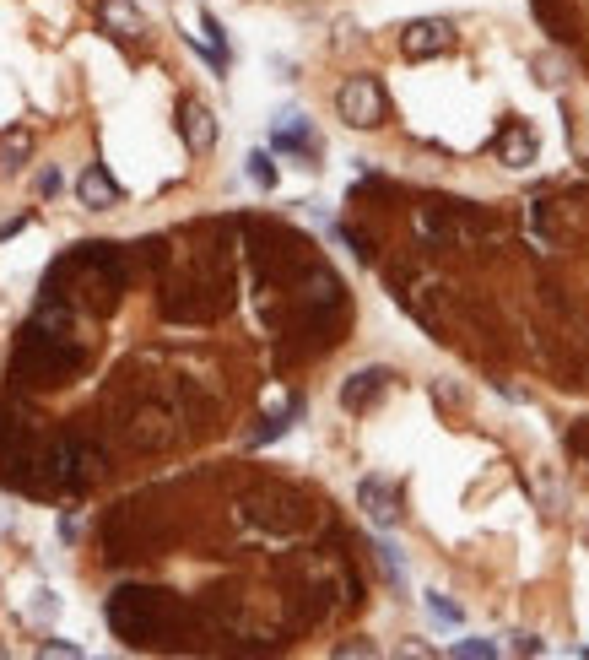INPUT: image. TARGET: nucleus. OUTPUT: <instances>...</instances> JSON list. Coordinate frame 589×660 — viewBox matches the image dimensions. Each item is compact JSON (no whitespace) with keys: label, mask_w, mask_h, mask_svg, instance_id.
<instances>
[{"label":"nucleus","mask_w":589,"mask_h":660,"mask_svg":"<svg viewBox=\"0 0 589 660\" xmlns=\"http://www.w3.org/2000/svg\"><path fill=\"white\" fill-rule=\"evenodd\" d=\"M427 612H433V623H444V628H460V623H465V612H460L454 601H444L438 590L427 596Z\"/></svg>","instance_id":"f8f14e48"},{"label":"nucleus","mask_w":589,"mask_h":660,"mask_svg":"<svg viewBox=\"0 0 589 660\" xmlns=\"http://www.w3.org/2000/svg\"><path fill=\"white\" fill-rule=\"evenodd\" d=\"M44 655H82L76 644H65V639H44Z\"/></svg>","instance_id":"f3484780"},{"label":"nucleus","mask_w":589,"mask_h":660,"mask_svg":"<svg viewBox=\"0 0 589 660\" xmlns=\"http://www.w3.org/2000/svg\"><path fill=\"white\" fill-rule=\"evenodd\" d=\"M76 195H82V206H92V211L119 206V184L109 179V168H103V163H87V168H82V179H76Z\"/></svg>","instance_id":"0eeeda50"},{"label":"nucleus","mask_w":589,"mask_h":660,"mask_svg":"<svg viewBox=\"0 0 589 660\" xmlns=\"http://www.w3.org/2000/svg\"><path fill=\"white\" fill-rule=\"evenodd\" d=\"M249 179L260 184V190H271V184H276V163H271V152H249Z\"/></svg>","instance_id":"ddd939ff"},{"label":"nucleus","mask_w":589,"mask_h":660,"mask_svg":"<svg viewBox=\"0 0 589 660\" xmlns=\"http://www.w3.org/2000/svg\"><path fill=\"white\" fill-rule=\"evenodd\" d=\"M38 195H44V201L60 195V168H44V174H38Z\"/></svg>","instance_id":"2eb2a0df"},{"label":"nucleus","mask_w":589,"mask_h":660,"mask_svg":"<svg viewBox=\"0 0 589 660\" xmlns=\"http://www.w3.org/2000/svg\"><path fill=\"white\" fill-rule=\"evenodd\" d=\"M168 623H173L168 590L125 585V590H114V596H109V628L119 633V639L146 644V639H157V633H168Z\"/></svg>","instance_id":"f257e3e1"},{"label":"nucleus","mask_w":589,"mask_h":660,"mask_svg":"<svg viewBox=\"0 0 589 660\" xmlns=\"http://www.w3.org/2000/svg\"><path fill=\"white\" fill-rule=\"evenodd\" d=\"M498 157H503L508 168H530L535 163V130L525 120H508L498 130Z\"/></svg>","instance_id":"1a4fd4ad"},{"label":"nucleus","mask_w":589,"mask_h":660,"mask_svg":"<svg viewBox=\"0 0 589 660\" xmlns=\"http://www.w3.org/2000/svg\"><path fill=\"white\" fill-rule=\"evenodd\" d=\"M28 157H33V136H28V130H6V136H0V168H6V174H11V168H22Z\"/></svg>","instance_id":"9b49d317"},{"label":"nucleus","mask_w":589,"mask_h":660,"mask_svg":"<svg viewBox=\"0 0 589 660\" xmlns=\"http://www.w3.org/2000/svg\"><path fill=\"white\" fill-rule=\"evenodd\" d=\"M179 130H184V147H190V152H211V147H217V120H211V109H206V103H184V109H179Z\"/></svg>","instance_id":"423d86ee"},{"label":"nucleus","mask_w":589,"mask_h":660,"mask_svg":"<svg viewBox=\"0 0 589 660\" xmlns=\"http://www.w3.org/2000/svg\"><path fill=\"white\" fill-rule=\"evenodd\" d=\"M336 114L357 130H379L390 120V98H384L379 76H346L336 87Z\"/></svg>","instance_id":"f03ea898"},{"label":"nucleus","mask_w":589,"mask_h":660,"mask_svg":"<svg viewBox=\"0 0 589 660\" xmlns=\"http://www.w3.org/2000/svg\"><path fill=\"white\" fill-rule=\"evenodd\" d=\"M384 390H390V368H379V363L357 368V374H346V385H341V406L346 412H368Z\"/></svg>","instance_id":"20e7f679"},{"label":"nucleus","mask_w":589,"mask_h":660,"mask_svg":"<svg viewBox=\"0 0 589 660\" xmlns=\"http://www.w3.org/2000/svg\"><path fill=\"white\" fill-rule=\"evenodd\" d=\"M400 49H406V60L449 55V49H454V22H449V17H417V22H406V33H400Z\"/></svg>","instance_id":"7ed1b4c3"},{"label":"nucleus","mask_w":589,"mask_h":660,"mask_svg":"<svg viewBox=\"0 0 589 660\" xmlns=\"http://www.w3.org/2000/svg\"><path fill=\"white\" fill-rule=\"evenodd\" d=\"M357 504H363V514L379 525V531H390V525L400 520V493L384 477H368L363 487H357Z\"/></svg>","instance_id":"39448f33"},{"label":"nucleus","mask_w":589,"mask_h":660,"mask_svg":"<svg viewBox=\"0 0 589 660\" xmlns=\"http://www.w3.org/2000/svg\"><path fill=\"white\" fill-rule=\"evenodd\" d=\"M271 147H276V152H303V157H314V152H319V141H314V130L303 125L298 114H287V125H276Z\"/></svg>","instance_id":"9d476101"},{"label":"nucleus","mask_w":589,"mask_h":660,"mask_svg":"<svg viewBox=\"0 0 589 660\" xmlns=\"http://www.w3.org/2000/svg\"><path fill=\"white\" fill-rule=\"evenodd\" d=\"M449 655H465V660H487V655H498V644H492V639H460V644H454Z\"/></svg>","instance_id":"4468645a"},{"label":"nucleus","mask_w":589,"mask_h":660,"mask_svg":"<svg viewBox=\"0 0 589 660\" xmlns=\"http://www.w3.org/2000/svg\"><path fill=\"white\" fill-rule=\"evenodd\" d=\"M514 650H519V655H541V639H530V633H514Z\"/></svg>","instance_id":"dca6fc26"},{"label":"nucleus","mask_w":589,"mask_h":660,"mask_svg":"<svg viewBox=\"0 0 589 660\" xmlns=\"http://www.w3.org/2000/svg\"><path fill=\"white\" fill-rule=\"evenodd\" d=\"M98 22H103V33H114V38L146 33V17L136 11V0H98Z\"/></svg>","instance_id":"6e6552de"}]
</instances>
